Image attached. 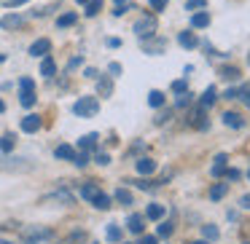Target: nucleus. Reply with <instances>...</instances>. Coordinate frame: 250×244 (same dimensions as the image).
<instances>
[{"instance_id": "1", "label": "nucleus", "mask_w": 250, "mask_h": 244, "mask_svg": "<svg viewBox=\"0 0 250 244\" xmlns=\"http://www.w3.org/2000/svg\"><path fill=\"white\" fill-rule=\"evenodd\" d=\"M156 30H159L156 14H143V17L135 22V27H132V33H135L140 40H146V38H153V35H156Z\"/></svg>"}, {"instance_id": "2", "label": "nucleus", "mask_w": 250, "mask_h": 244, "mask_svg": "<svg viewBox=\"0 0 250 244\" xmlns=\"http://www.w3.org/2000/svg\"><path fill=\"white\" fill-rule=\"evenodd\" d=\"M73 113L78 118H94L100 113V99L97 97H78L76 105H73Z\"/></svg>"}, {"instance_id": "3", "label": "nucleus", "mask_w": 250, "mask_h": 244, "mask_svg": "<svg viewBox=\"0 0 250 244\" xmlns=\"http://www.w3.org/2000/svg\"><path fill=\"white\" fill-rule=\"evenodd\" d=\"M22 236L27 242H49L54 236V231L51 228H41V225H27V228H22Z\"/></svg>"}, {"instance_id": "4", "label": "nucleus", "mask_w": 250, "mask_h": 244, "mask_svg": "<svg viewBox=\"0 0 250 244\" xmlns=\"http://www.w3.org/2000/svg\"><path fill=\"white\" fill-rule=\"evenodd\" d=\"M140 46H143V54H151V56H159V54H164L167 51V40L164 38H146V40H140Z\"/></svg>"}, {"instance_id": "5", "label": "nucleus", "mask_w": 250, "mask_h": 244, "mask_svg": "<svg viewBox=\"0 0 250 244\" xmlns=\"http://www.w3.org/2000/svg\"><path fill=\"white\" fill-rule=\"evenodd\" d=\"M205 115H207V108L196 105V108L191 110V115H188V126H194V129H199V131L210 129V118H205Z\"/></svg>"}, {"instance_id": "6", "label": "nucleus", "mask_w": 250, "mask_h": 244, "mask_svg": "<svg viewBox=\"0 0 250 244\" xmlns=\"http://www.w3.org/2000/svg\"><path fill=\"white\" fill-rule=\"evenodd\" d=\"M22 131H27V134H35V131H41V126H43V118H41L38 113H30L22 118Z\"/></svg>"}, {"instance_id": "7", "label": "nucleus", "mask_w": 250, "mask_h": 244, "mask_svg": "<svg viewBox=\"0 0 250 244\" xmlns=\"http://www.w3.org/2000/svg\"><path fill=\"white\" fill-rule=\"evenodd\" d=\"M135 169H137V174L148 177V174L156 172V161H153V158H148V156H140V158L135 161Z\"/></svg>"}, {"instance_id": "8", "label": "nucleus", "mask_w": 250, "mask_h": 244, "mask_svg": "<svg viewBox=\"0 0 250 244\" xmlns=\"http://www.w3.org/2000/svg\"><path fill=\"white\" fill-rule=\"evenodd\" d=\"M27 54L30 56H46V54H51V40L49 38H38L33 46H30Z\"/></svg>"}, {"instance_id": "9", "label": "nucleus", "mask_w": 250, "mask_h": 244, "mask_svg": "<svg viewBox=\"0 0 250 244\" xmlns=\"http://www.w3.org/2000/svg\"><path fill=\"white\" fill-rule=\"evenodd\" d=\"M0 27L3 30H19V27H24V17L22 14H6V17L0 19Z\"/></svg>"}, {"instance_id": "10", "label": "nucleus", "mask_w": 250, "mask_h": 244, "mask_svg": "<svg viewBox=\"0 0 250 244\" xmlns=\"http://www.w3.org/2000/svg\"><path fill=\"white\" fill-rule=\"evenodd\" d=\"M226 167H229V156H226V153H218V156L212 158L210 174H212V177H223V172H226Z\"/></svg>"}, {"instance_id": "11", "label": "nucleus", "mask_w": 250, "mask_h": 244, "mask_svg": "<svg viewBox=\"0 0 250 244\" xmlns=\"http://www.w3.org/2000/svg\"><path fill=\"white\" fill-rule=\"evenodd\" d=\"M110 94H113V78L97 75V97H110Z\"/></svg>"}, {"instance_id": "12", "label": "nucleus", "mask_w": 250, "mask_h": 244, "mask_svg": "<svg viewBox=\"0 0 250 244\" xmlns=\"http://www.w3.org/2000/svg\"><path fill=\"white\" fill-rule=\"evenodd\" d=\"M41 75L43 78H54L57 75V62H54V56H41Z\"/></svg>"}, {"instance_id": "13", "label": "nucleus", "mask_w": 250, "mask_h": 244, "mask_svg": "<svg viewBox=\"0 0 250 244\" xmlns=\"http://www.w3.org/2000/svg\"><path fill=\"white\" fill-rule=\"evenodd\" d=\"M97 142H100V134L97 131H92V134H83L81 140H78V150H97Z\"/></svg>"}, {"instance_id": "14", "label": "nucleus", "mask_w": 250, "mask_h": 244, "mask_svg": "<svg viewBox=\"0 0 250 244\" xmlns=\"http://www.w3.org/2000/svg\"><path fill=\"white\" fill-rule=\"evenodd\" d=\"M210 27V14L207 11H194L191 14V30H205Z\"/></svg>"}, {"instance_id": "15", "label": "nucleus", "mask_w": 250, "mask_h": 244, "mask_svg": "<svg viewBox=\"0 0 250 244\" xmlns=\"http://www.w3.org/2000/svg\"><path fill=\"white\" fill-rule=\"evenodd\" d=\"M178 43L183 46V49H196V46H199V38L194 35V30H183V33L178 35Z\"/></svg>"}, {"instance_id": "16", "label": "nucleus", "mask_w": 250, "mask_h": 244, "mask_svg": "<svg viewBox=\"0 0 250 244\" xmlns=\"http://www.w3.org/2000/svg\"><path fill=\"white\" fill-rule=\"evenodd\" d=\"M223 124H226L229 129H245V118L239 113H231V110L223 113Z\"/></svg>"}, {"instance_id": "17", "label": "nucleus", "mask_w": 250, "mask_h": 244, "mask_svg": "<svg viewBox=\"0 0 250 244\" xmlns=\"http://www.w3.org/2000/svg\"><path fill=\"white\" fill-rule=\"evenodd\" d=\"M126 183H132L135 188H140V190H148V193H153V190L162 185L159 180H148V177H143V174H140V180H126Z\"/></svg>"}, {"instance_id": "18", "label": "nucleus", "mask_w": 250, "mask_h": 244, "mask_svg": "<svg viewBox=\"0 0 250 244\" xmlns=\"http://www.w3.org/2000/svg\"><path fill=\"white\" fill-rule=\"evenodd\" d=\"M54 156L60 158V161H73V156H76V148L67 145V142H62V145H57Z\"/></svg>"}, {"instance_id": "19", "label": "nucleus", "mask_w": 250, "mask_h": 244, "mask_svg": "<svg viewBox=\"0 0 250 244\" xmlns=\"http://www.w3.org/2000/svg\"><path fill=\"white\" fill-rule=\"evenodd\" d=\"M164 215H167V206H164V204H148V209H146V217H148V220H162V217Z\"/></svg>"}, {"instance_id": "20", "label": "nucleus", "mask_w": 250, "mask_h": 244, "mask_svg": "<svg viewBox=\"0 0 250 244\" xmlns=\"http://www.w3.org/2000/svg\"><path fill=\"white\" fill-rule=\"evenodd\" d=\"M215 99H218V89L215 86H207L205 94L199 97V105H202V108H212V105H215Z\"/></svg>"}, {"instance_id": "21", "label": "nucleus", "mask_w": 250, "mask_h": 244, "mask_svg": "<svg viewBox=\"0 0 250 244\" xmlns=\"http://www.w3.org/2000/svg\"><path fill=\"white\" fill-rule=\"evenodd\" d=\"M143 228H146V225H143V215H129V217H126V231H129V233H137V236H140Z\"/></svg>"}, {"instance_id": "22", "label": "nucleus", "mask_w": 250, "mask_h": 244, "mask_svg": "<svg viewBox=\"0 0 250 244\" xmlns=\"http://www.w3.org/2000/svg\"><path fill=\"white\" fill-rule=\"evenodd\" d=\"M78 22V14L76 11H65L62 17H57V27L65 30V27H73V24Z\"/></svg>"}, {"instance_id": "23", "label": "nucleus", "mask_w": 250, "mask_h": 244, "mask_svg": "<svg viewBox=\"0 0 250 244\" xmlns=\"http://www.w3.org/2000/svg\"><path fill=\"white\" fill-rule=\"evenodd\" d=\"M92 204L97 206L100 212H108L110 206H113V199H110V196H105L103 190H100V193H97V196H94V199H92Z\"/></svg>"}, {"instance_id": "24", "label": "nucleus", "mask_w": 250, "mask_h": 244, "mask_svg": "<svg viewBox=\"0 0 250 244\" xmlns=\"http://www.w3.org/2000/svg\"><path fill=\"white\" fill-rule=\"evenodd\" d=\"M113 201H119L121 206H132V193H129V188H116V193H113Z\"/></svg>"}, {"instance_id": "25", "label": "nucleus", "mask_w": 250, "mask_h": 244, "mask_svg": "<svg viewBox=\"0 0 250 244\" xmlns=\"http://www.w3.org/2000/svg\"><path fill=\"white\" fill-rule=\"evenodd\" d=\"M218 75H221L226 83H234V81H239V70H237V67H229V65H223L221 70H218Z\"/></svg>"}, {"instance_id": "26", "label": "nucleus", "mask_w": 250, "mask_h": 244, "mask_svg": "<svg viewBox=\"0 0 250 244\" xmlns=\"http://www.w3.org/2000/svg\"><path fill=\"white\" fill-rule=\"evenodd\" d=\"M46 201H62V204H73L76 199H73V193H70V190H65V188H62V190H57V193L46 196Z\"/></svg>"}, {"instance_id": "27", "label": "nucleus", "mask_w": 250, "mask_h": 244, "mask_svg": "<svg viewBox=\"0 0 250 244\" xmlns=\"http://www.w3.org/2000/svg\"><path fill=\"white\" fill-rule=\"evenodd\" d=\"M14 148H17V134H11V131H8V134L0 137V150H3V153H11Z\"/></svg>"}, {"instance_id": "28", "label": "nucleus", "mask_w": 250, "mask_h": 244, "mask_svg": "<svg viewBox=\"0 0 250 244\" xmlns=\"http://www.w3.org/2000/svg\"><path fill=\"white\" fill-rule=\"evenodd\" d=\"M172 231H175L172 223L162 217V220H159V225H156V239H167V236H172Z\"/></svg>"}, {"instance_id": "29", "label": "nucleus", "mask_w": 250, "mask_h": 244, "mask_svg": "<svg viewBox=\"0 0 250 244\" xmlns=\"http://www.w3.org/2000/svg\"><path fill=\"white\" fill-rule=\"evenodd\" d=\"M97 193H100V185H97V183H83V185H81V199L92 201Z\"/></svg>"}, {"instance_id": "30", "label": "nucleus", "mask_w": 250, "mask_h": 244, "mask_svg": "<svg viewBox=\"0 0 250 244\" xmlns=\"http://www.w3.org/2000/svg\"><path fill=\"white\" fill-rule=\"evenodd\" d=\"M226 193H229V183H215V185L210 188V199H212V201H221Z\"/></svg>"}, {"instance_id": "31", "label": "nucleus", "mask_w": 250, "mask_h": 244, "mask_svg": "<svg viewBox=\"0 0 250 244\" xmlns=\"http://www.w3.org/2000/svg\"><path fill=\"white\" fill-rule=\"evenodd\" d=\"M221 236V231H218L215 225H212V223H207V225H202V239H207V242H215V239Z\"/></svg>"}, {"instance_id": "32", "label": "nucleus", "mask_w": 250, "mask_h": 244, "mask_svg": "<svg viewBox=\"0 0 250 244\" xmlns=\"http://www.w3.org/2000/svg\"><path fill=\"white\" fill-rule=\"evenodd\" d=\"M89 161H92V153H89V150H76V156H73V164H76L78 169H83Z\"/></svg>"}, {"instance_id": "33", "label": "nucleus", "mask_w": 250, "mask_h": 244, "mask_svg": "<svg viewBox=\"0 0 250 244\" xmlns=\"http://www.w3.org/2000/svg\"><path fill=\"white\" fill-rule=\"evenodd\" d=\"M132 8V0H113V17H124Z\"/></svg>"}, {"instance_id": "34", "label": "nucleus", "mask_w": 250, "mask_h": 244, "mask_svg": "<svg viewBox=\"0 0 250 244\" xmlns=\"http://www.w3.org/2000/svg\"><path fill=\"white\" fill-rule=\"evenodd\" d=\"M191 102H194V94H191V92H183V94H178V99H175V108H178V110L191 108Z\"/></svg>"}, {"instance_id": "35", "label": "nucleus", "mask_w": 250, "mask_h": 244, "mask_svg": "<svg viewBox=\"0 0 250 244\" xmlns=\"http://www.w3.org/2000/svg\"><path fill=\"white\" fill-rule=\"evenodd\" d=\"M148 105H151V108H164V92L153 89V92L148 94Z\"/></svg>"}, {"instance_id": "36", "label": "nucleus", "mask_w": 250, "mask_h": 244, "mask_svg": "<svg viewBox=\"0 0 250 244\" xmlns=\"http://www.w3.org/2000/svg\"><path fill=\"white\" fill-rule=\"evenodd\" d=\"M83 8H86V11H83V14H86V17L92 19V17H97V14L103 11V0H89V3H86V6H83Z\"/></svg>"}, {"instance_id": "37", "label": "nucleus", "mask_w": 250, "mask_h": 244, "mask_svg": "<svg viewBox=\"0 0 250 244\" xmlns=\"http://www.w3.org/2000/svg\"><path fill=\"white\" fill-rule=\"evenodd\" d=\"M35 92H19V105H22V108H33L35 105Z\"/></svg>"}, {"instance_id": "38", "label": "nucleus", "mask_w": 250, "mask_h": 244, "mask_svg": "<svg viewBox=\"0 0 250 244\" xmlns=\"http://www.w3.org/2000/svg\"><path fill=\"white\" fill-rule=\"evenodd\" d=\"M105 236H108V242L119 244V242H121V228H119V225H113V223H110V225H108V231H105Z\"/></svg>"}, {"instance_id": "39", "label": "nucleus", "mask_w": 250, "mask_h": 244, "mask_svg": "<svg viewBox=\"0 0 250 244\" xmlns=\"http://www.w3.org/2000/svg\"><path fill=\"white\" fill-rule=\"evenodd\" d=\"M172 94H183V92H188V81L186 78H178V81H172Z\"/></svg>"}, {"instance_id": "40", "label": "nucleus", "mask_w": 250, "mask_h": 244, "mask_svg": "<svg viewBox=\"0 0 250 244\" xmlns=\"http://www.w3.org/2000/svg\"><path fill=\"white\" fill-rule=\"evenodd\" d=\"M19 92H35V81L27 75H22L19 78Z\"/></svg>"}, {"instance_id": "41", "label": "nucleus", "mask_w": 250, "mask_h": 244, "mask_svg": "<svg viewBox=\"0 0 250 244\" xmlns=\"http://www.w3.org/2000/svg\"><path fill=\"white\" fill-rule=\"evenodd\" d=\"M207 8V0H186V11H202Z\"/></svg>"}, {"instance_id": "42", "label": "nucleus", "mask_w": 250, "mask_h": 244, "mask_svg": "<svg viewBox=\"0 0 250 244\" xmlns=\"http://www.w3.org/2000/svg\"><path fill=\"white\" fill-rule=\"evenodd\" d=\"M237 99H242L245 108H250V83H245V86L237 92Z\"/></svg>"}, {"instance_id": "43", "label": "nucleus", "mask_w": 250, "mask_h": 244, "mask_svg": "<svg viewBox=\"0 0 250 244\" xmlns=\"http://www.w3.org/2000/svg\"><path fill=\"white\" fill-rule=\"evenodd\" d=\"M148 6L153 8V14H162L164 8L169 6V0H148Z\"/></svg>"}, {"instance_id": "44", "label": "nucleus", "mask_w": 250, "mask_h": 244, "mask_svg": "<svg viewBox=\"0 0 250 244\" xmlns=\"http://www.w3.org/2000/svg\"><path fill=\"white\" fill-rule=\"evenodd\" d=\"M223 177H226V183H237V180L242 177V172H239V169H229V167H226V172H223Z\"/></svg>"}, {"instance_id": "45", "label": "nucleus", "mask_w": 250, "mask_h": 244, "mask_svg": "<svg viewBox=\"0 0 250 244\" xmlns=\"http://www.w3.org/2000/svg\"><path fill=\"white\" fill-rule=\"evenodd\" d=\"M94 161H97L100 167H108V164H110V156H108V153H103V150H97V153H94Z\"/></svg>"}, {"instance_id": "46", "label": "nucleus", "mask_w": 250, "mask_h": 244, "mask_svg": "<svg viewBox=\"0 0 250 244\" xmlns=\"http://www.w3.org/2000/svg\"><path fill=\"white\" fill-rule=\"evenodd\" d=\"M81 65H83V56H81V54H78V56H73V59L67 62V73H70V70H76V67H81Z\"/></svg>"}, {"instance_id": "47", "label": "nucleus", "mask_w": 250, "mask_h": 244, "mask_svg": "<svg viewBox=\"0 0 250 244\" xmlns=\"http://www.w3.org/2000/svg\"><path fill=\"white\" fill-rule=\"evenodd\" d=\"M108 73H110V78L121 75V65H119V62H110V65H108Z\"/></svg>"}, {"instance_id": "48", "label": "nucleus", "mask_w": 250, "mask_h": 244, "mask_svg": "<svg viewBox=\"0 0 250 244\" xmlns=\"http://www.w3.org/2000/svg\"><path fill=\"white\" fill-rule=\"evenodd\" d=\"M24 3H30V0H6V8H19Z\"/></svg>"}, {"instance_id": "49", "label": "nucleus", "mask_w": 250, "mask_h": 244, "mask_svg": "<svg viewBox=\"0 0 250 244\" xmlns=\"http://www.w3.org/2000/svg\"><path fill=\"white\" fill-rule=\"evenodd\" d=\"M83 75H86L89 81H97V75H100V73L94 70V67H86V70H83Z\"/></svg>"}, {"instance_id": "50", "label": "nucleus", "mask_w": 250, "mask_h": 244, "mask_svg": "<svg viewBox=\"0 0 250 244\" xmlns=\"http://www.w3.org/2000/svg\"><path fill=\"white\" fill-rule=\"evenodd\" d=\"M105 46H108V49H119L121 40H119V38H108V40H105Z\"/></svg>"}, {"instance_id": "51", "label": "nucleus", "mask_w": 250, "mask_h": 244, "mask_svg": "<svg viewBox=\"0 0 250 244\" xmlns=\"http://www.w3.org/2000/svg\"><path fill=\"white\" fill-rule=\"evenodd\" d=\"M239 206H242V209H250V193H245L242 199H239Z\"/></svg>"}, {"instance_id": "52", "label": "nucleus", "mask_w": 250, "mask_h": 244, "mask_svg": "<svg viewBox=\"0 0 250 244\" xmlns=\"http://www.w3.org/2000/svg\"><path fill=\"white\" fill-rule=\"evenodd\" d=\"M137 244H156V236H143V233H140V242H137Z\"/></svg>"}, {"instance_id": "53", "label": "nucleus", "mask_w": 250, "mask_h": 244, "mask_svg": "<svg viewBox=\"0 0 250 244\" xmlns=\"http://www.w3.org/2000/svg\"><path fill=\"white\" fill-rule=\"evenodd\" d=\"M237 92H239V89H226L223 97H226V99H237Z\"/></svg>"}, {"instance_id": "54", "label": "nucleus", "mask_w": 250, "mask_h": 244, "mask_svg": "<svg viewBox=\"0 0 250 244\" xmlns=\"http://www.w3.org/2000/svg\"><path fill=\"white\" fill-rule=\"evenodd\" d=\"M167 121H169V110H164V113L156 118V124H167Z\"/></svg>"}, {"instance_id": "55", "label": "nucleus", "mask_w": 250, "mask_h": 244, "mask_svg": "<svg viewBox=\"0 0 250 244\" xmlns=\"http://www.w3.org/2000/svg\"><path fill=\"white\" fill-rule=\"evenodd\" d=\"M191 244H210L207 239H196V242H191Z\"/></svg>"}, {"instance_id": "56", "label": "nucleus", "mask_w": 250, "mask_h": 244, "mask_svg": "<svg viewBox=\"0 0 250 244\" xmlns=\"http://www.w3.org/2000/svg\"><path fill=\"white\" fill-rule=\"evenodd\" d=\"M0 113H6V102L3 99H0Z\"/></svg>"}, {"instance_id": "57", "label": "nucleus", "mask_w": 250, "mask_h": 244, "mask_svg": "<svg viewBox=\"0 0 250 244\" xmlns=\"http://www.w3.org/2000/svg\"><path fill=\"white\" fill-rule=\"evenodd\" d=\"M76 3H78V6H86V3H89V0H76Z\"/></svg>"}, {"instance_id": "58", "label": "nucleus", "mask_w": 250, "mask_h": 244, "mask_svg": "<svg viewBox=\"0 0 250 244\" xmlns=\"http://www.w3.org/2000/svg\"><path fill=\"white\" fill-rule=\"evenodd\" d=\"M0 244H14V242H0Z\"/></svg>"}, {"instance_id": "59", "label": "nucleus", "mask_w": 250, "mask_h": 244, "mask_svg": "<svg viewBox=\"0 0 250 244\" xmlns=\"http://www.w3.org/2000/svg\"><path fill=\"white\" fill-rule=\"evenodd\" d=\"M27 244H38V242H27Z\"/></svg>"}, {"instance_id": "60", "label": "nucleus", "mask_w": 250, "mask_h": 244, "mask_svg": "<svg viewBox=\"0 0 250 244\" xmlns=\"http://www.w3.org/2000/svg\"><path fill=\"white\" fill-rule=\"evenodd\" d=\"M248 65H250V54H248Z\"/></svg>"}, {"instance_id": "61", "label": "nucleus", "mask_w": 250, "mask_h": 244, "mask_svg": "<svg viewBox=\"0 0 250 244\" xmlns=\"http://www.w3.org/2000/svg\"><path fill=\"white\" fill-rule=\"evenodd\" d=\"M89 244H97V242H89Z\"/></svg>"}, {"instance_id": "62", "label": "nucleus", "mask_w": 250, "mask_h": 244, "mask_svg": "<svg viewBox=\"0 0 250 244\" xmlns=\"http://www.w3.org/2000/svg\"><path fill=\"white\" fill-rule=\"evenodd\" d=\"M119 244H126V242H119Z\"/></svg>"}, {"instance_id": "63", "label": "nucleus", "mask_w": 250, "mask_h": 244, "mask_svg": "<svg viewBox=\"0 0 250 244\" xmlns=\"http://www.w3.org/2000/svg\"><path fill=\"white\" fill-rule=\"evenodd\" d=\"M248 177H250V172H248Z\"/></svg>"}, {"instance_id": "64", "label": "nucleus", "mask_w": 250, "mask_h": 244, "mask_svg": "<svg viewBox=\"0 0 250 244\" xmlns=\"http://www.w3.org/2000/svg\"><path fill=\"white\" fill-rule=\"evenodd\" d=\"M245 244H248V242H245Z\"/></svg>"}]
</instances>
